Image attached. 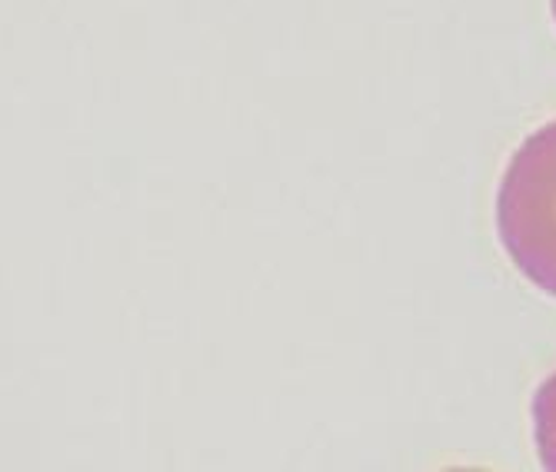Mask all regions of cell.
<instances>
[{
    "label": "cell",
    "mask_w": 556,
    "mask_h": 472,
    "mask_svg": "<svg viewBox=\"0 0 556 472\" xmlns=\"http://www.w3.org/2000/svg\"><path fill=\"white\" fill-rule=\"evenodd\" d=\"M549 4H553V21H556V0H549Z\"/></svg>",
    "instance_id": "3"
},
{
    "label": "cell",
    "mask_w": 556,
    "mask_h": 472,
    "mask_svg": "<svg viewBox=\"0 0 556 472\" xmlns=\"http://www.w3.org/2000/svg\"><path fill=\"white\" fill-rule=\"evenodd\" d=\"M530 416H533V443L540 462L556 472V370L540 383Z\"/></svg>",
    "instance_id": "2"
},
{
    "label": "cell",
    "mask_w": 556,
    "mask_h": 472,
    "mask_svg": "<svg viewBox=\"0 0 556 472\" xmlns=\"http://www.w3.org/2000/svg\"><path fill=\"white\" fill-rule=\"evenodd\" d=\"M496 233L514 267L556 296V120L530 133L503 170Z\"/></svg>",
    "instance_id": "1"
}]
</instances>
